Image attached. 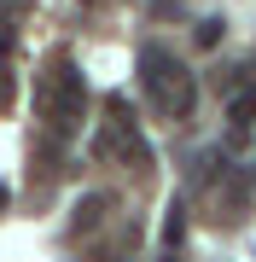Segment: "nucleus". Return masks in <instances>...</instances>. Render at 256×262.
<instances>
[{
    "label": "nucleus",
    "mask_w": 256,
    "mask_h": 262,
    "mask_svg": "<svg viewBox=\"0 0 256 262\" xmlns=\"http://www.w3.org/2000/svg\"><path fill=\"white\" fill-rule=\"evenodd\" d=\"M140 88H146V99H152V111L157 117H175V122H187L192 105H198L192 70L180 64L175 53H163V47H140Z\"/></svg>",
    "instance_id": "nucleus-1"
},
{
    "label": "nucleus",
    "mask_w": 256,
    "mask_h": 262,
    "mask_svg": "<svg viewBox=\"0 0 256 262\" xmlns=\"http://www.w3.org/2000/svg\"><path fill=\"white\" fill-rule=\"evenodd\" d=\"M41 122H47L53 134H76L82 117H87V82L82 70L70 64V58H53V70L41 76Z\"/></svg>",
    "instance_id": "nucleus-2"
},
{
    "label": "nucleus",
    "mask_w": 256,
    "mask_h": 262,
    "mask_svg": "<svg viewBox=\"0 0 256 262\" xmlns=\"http://www.w3.org/2000/svg\"><path fill=\"white\" fill-rule=\"evenodd\" d=\"M250 128H256V88L233 94V105H227V140H233V146H245V140H250Z\"/></svg>",
    "instance_id": "nucleus-3"
},
{
    "label": "nucleus",
    "mask_w": 256,
    "mask_h": 262,
    "mask_svg": "<svg viewBox=\"0 0 256 262\" xmlns=\"http://www.w3.org/2000/svg\"><path fill=\"white\" fill-rule=\"evenodd\" d=\"M105 210H111V192H87L76 198V210H70V233H94L105 222Z\"/></svg>",
    "instance_id": "nucleus-4"
},
{
    "label": "nucleus",
    "mask_w": 256,
    "mask_h": 262,
    "mask_svg": "<svg viewBox=\"0 0 256 262\" xmlns=\"http://www.w3.org/2000/svg\"><path fill=\"white\" fill-rule=\"evenodd\" d=\"M221 198H227V222H245L250 215V175H227V169H221Z\"/></svg>",
    "instance_id": "nucleus-5"
},
{
    "label": "nucleus",
    "mask_w": 256,
    "mask_h": 262,
    "mask_svg": "<svg viewBox=\"0 0 256 262\" xmlns=\"http://www.w3.org/2000/svg\"><path fill=\"white\" fill-rule=\"evenodd\" d=\"M163 215H169V222H163V245H169V251H175V245L187 239V204H180V198H175V204L163 210Z\"/></svg>",
    "instance_id": "nucleus-6"
},
{
    "label": "nucleus",
    "mask_w": 256,
    "mask_h": 262,
    "mask_svg": "<svg viewBox=\"0 0 256 262\" xmlns=\"http://www.w3.org/2000/svg\"><path fill=\"white\" fill-rule=\"evenodd\" d=\"M221 35H227V24H221V18H204L198 29H192V41H198V47H216Z\"/></svg>",
    "instance_id": "nucleus-7"
},
{
    "label": "nucleus",
    "mask_w": 256,
    "mask_h": 262,
    "mask_svg": "<svg viewBox=\"0 0 256 262\" xmlns=\"http://www.w3.org/2000/svg\"><path fill=\"white\" fill-rule=\"evenodd\" d=\"M12 94H18V82H12L6 70H0V111H6V105H12Z\"/></svg>",
    "instance_id": "nucleus-8"
},
{
    "label": "nucleus",
    "mask_w": 256,
    "mask_h": 262,
    "mask_svg": "<svg viewBox=\"0 0 256 262\" xmlns=\"http://www.w3.org/2000/svg\"><path fill=\"white\" fill-rule=\"evenodd\" d=\"M6 53H12V29L0 24V64H6Z\"/></svg>",
    "instance_id": "nucleus-9"
},
{
    "label": "nucleus",
    "mask_w": 256,
    "mask_h": 262,
    "mask_svg": "<svg viewBox=\"0 0 256 262\" xmlns=\"http://www.w3.org/2000/svg\"><path fill=\"white\" fill-rule=\"evenodd\" d=\"M0 210H6V187H0Z\"/></svg>",
    "instance_id": "nucleus-10"
},
{
    "label": "nucleus",
    "mask_w": 256,
    "mask_h": 262,
    "mask_svg": "<svg viewBox=\"0 0 256 262\" xmlns=\"http://www.w3.org/2000/svg\"><path fill=\"white\" fill-rule=\"evenodd\" d=\"M169 262H175V256H169Z\"/></svg>",
    "instance_id": "nucleus-11"
}]
</instances>
